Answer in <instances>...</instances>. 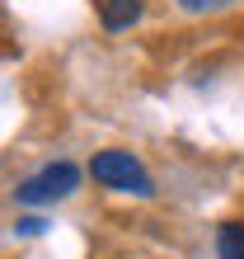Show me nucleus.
Listing matches in <instances>:
<instances>
[{"label":"nucleus","mask_w":244,"mask_h":259,"mask_svg":"<svg viewBox=\"0 0 244 259\" xmlns=\"http://www.w3.org/2000/svg\"><path fill=\"white\" fill-rule=\"evenodd\" d=\"M146 14V0H99V24L108 33H122Z\"/></svg>","instance_id":"nucleus-3"},{"label":"nucleus","mask_w":244,"mask_h":259,"mask_svg":"<svg viewBox=\"0 0 244 259\" xmlns=\"http://www.w3.org/2000/svg\"><path fill=\"white\" fill-rule=\"evenodd\" d=\"M75 189H80V170H75L71 160H56V165H42L33 179H24L14 193H19V203L42 207V203H61V198H71Z\"/></svg>","instance_id":"nucleus-2"},{"label":"nucleus","mask_w":244,"mask_h":259,"mask_svg":"<svg viewBox=\"0 0 244 259\" xmlns=\"http://www.w3.org/2000/svg\"><path fill=\"white\" fill-rule=\"evenodd\" d=\"M225 5H235V0H178L183 14H207V10H225Z\"/></svg>","instance_id":"nucleus-5"},{"label":"nucleus","mask_w":244,"mask_h":259,"mask_svg":"<svg viewBox=\"0 0 244 259\" xmlns=\"http://www.w3.org/2000/svg\"><path fill=\"white\" fill-rule=\"evenodd\" d=\"M216 259H244V222H221V231H216Z\"/></svg>","instance_id":"nucleus-4"},{"label":"nucleus","mask_w":244,"mask_h":259,"mask_svg":"<svg viewBox=\"0 0 244 259\" xmlns=\"http://www.w3.org/2000/svg\"><path fill=\"white\" fill-rule=\"evenodd\" d=\"M42 226H47L42 217H19V222H14V231H19V236H38Z\"/></svg>","instance_id":"nucleus-6"},{"label":"nucleus","mask_w":244,"mask_h":259,"mask_svg":"<svg viewBox=\"0 0 244 259\" xmlns=\"http://www.w3.org/2000/svg\"><path fill=\"white\" fill-rule=\"evenodd\" d=\"M89 175H94V184L117 189V193H136V198H150V193H155L146 165L136 160L132 151H99V156L89 160Z\"/></svg>","instance_id":"nucleus-1"}]
</instances>
